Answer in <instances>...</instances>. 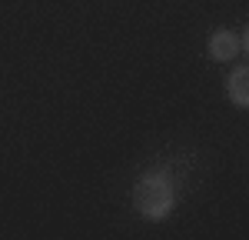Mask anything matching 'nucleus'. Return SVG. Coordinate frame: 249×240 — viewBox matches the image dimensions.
I'll return each mask as SVG.
<instances>
[{
	"label": "nucleus",
	"mask_w": 249,
	"mask_h": 240,
	"mask_svg": "<svg viewBox=\"0 0 249 240\" xmlns=\"http://www.w3.org/2000/svg\"><path fill=\"white\" fill-rule=\"evenodd\" d=\"M133 207L140 217L163 220L173 210V183L163 170H150L133 183Z\"/></svg>",
	"instance_id": "1"
},
{
	"label": "nucleus",
	"mask_w": 249,
	"mask_h": 240,
	"mask_svg": "<svg viewBox=\"0 0 249 240\" xmlns=\"http://www.w3.org/2000/svg\"><path fill=\"white\" fill-rule=\"evenodd\" d=\"M239 50H243V40L236 37L232 30H216V34H210V43H206V54H210V60H216V63H226V60H232Z\"/></svg>",
	"instance_id": "2"
},
{
	"label": "nucleus",
	"mask_w": 249,
	"mask_h": 240,
	"mask_svg": "<svg viewBox=\"0 0 249 240\" xmlns=\"http://www.w3.org/2000/svg\"><path fill=\"white\" fill-rule=\"evenodd\" d=\"M230 100L239 107V110H246L249 107V67H236L230 74Z\"/></svg>",
	"instance_id": "3"
}]
</instances>
